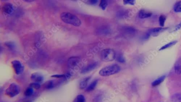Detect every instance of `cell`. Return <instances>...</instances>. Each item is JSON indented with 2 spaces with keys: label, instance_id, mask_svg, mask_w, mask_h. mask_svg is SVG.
I'll list each match as a JSON object with an SVG mask.
<instances>
[{
  "label": "cell",
  "instance_id": "1",
  "mask_svg": "<svg viewBox=\"0 0 181 102\" xmlns=\"http://www.w3.org/2000/svg\"><path fill=\"white\" fill-rule=\"evenodd\" d=\"M60 18L62 21L66 24L79 27L81 24V21L78 17L69 12H63L61 14Z\"/></svg>",
  "mask_w": 181,
  "mask_h": 102
},
{
  "label": "cell",
  "instance_id": "2",
  "mask_svg": "<svg viewBox=\"0 0 181 102\" xmlns=\"http://www.w3.org/2000/svg\"><path fill=\"white\" fill-rule=\"evenodd\" d=\"M121 68L116 64L111 65L103 68L100 70L99 74L103 76H108L114 75L120 72Z\"/></svg>",
  "mask_w": 181,
  "mask_h": 102
},
{
  "label": "cell",
  "instance_id": "3",
  "mask_svg": "<svg viewBox=\"0 0 181 102\" xmlns=\"http://www.w3.org/2000/svg\"><path fill=\"white\" fill-rule=\"evenodd\" d=\"M116 53L113 49H105L102 51L101 58L102 61L105 62H109L115 59Z\"/></svg>",
  "mask_w": 181,
  "mask_h": 102
},
{
  "label": "cell",
  "instance_id": "4",
  "mask_svg": "<svg viewBox=\"0 0 181 102\" xmlns=\"http://www.w3.org/2000/svg\"><path fill=\"white\" fill-rule=\"evenodd\" d=\"M20 92V88L16 83H13L11 84L8 88L6 89L5 94L10 97H14L19 94Z\"/></svg>",
  "mask_w": 181,
  "mask_h": 102
},
{
  "label": "cell",
  "instance_id": "5",
  "mask_svg": "<svg viewBox=\"0 0 181 102\" xmlns=\"http://www.w3.org/2000/svg\"><path fill=\"white\" fill-rule=\"evenodd\" d=\"M11 64L17 75H20L24 72V67L21 62L18 60H14L12 62Z\"/></svg>",
  "mask_w": 181,
  "mask_h": 102
},
{
  "label": "cell",
  "instance_id": "6",
  "mask_svg": "<svg viewBox=\"0 0 181 102\" xmlns=\"http://www.w3.org/2000/svg\"><path fill=\"white\" fill-rule=\"evenodd\" d=\"M31 79L34 82L40 83L44 80V77L41 74L38 73H34L32 74Z\"/></svg>",
  "mask_w": 181,
  "mask_h": 102
},
{
  "label": "cell",
  "instance_id": "7",
  "mask_svg": "<svg viewBox=\"0 0 181 102\" xmlns=\"http://www.w3.org/2000/svg\"><path fill=\"white\" fill-rule=\"evenodd\" d=\"M80 61V58L79 57H71L68 60V64L69 67L73 68L78 65Z\"/></svg>",
  "mask_w": 181,
  "mask_h": 102
},
{
  "label": "cell",
  "instance_id": "8",
  "mask_svg": "<svg viewBox=\"0 0 181 102\" xmlns=\"http://www.w3.org/2000/svg\"><path fill=\"white\" fill-rule=\"evenodd\" d=\"M99 63L97 62H96L92 63V64H89V65L85 67L83 69H82L81 73L82 74H86L91 71L93 70L96 68L97 66H98Z\"/></svg>",
  "mask_w": 181,
  "mask_h": 102
},
{
  "label": "cell",
  "instance_id": "9",
  "mask_svg": "<svg viewBox=\"0 0 181 102\" xmlns=\"http://www.w3.org/2000/svg\"><path fill=\"white\" fill-rule=\"evenodd\" d=\"M2 10L4 12L9 14H11L14 11L13 6L10 4H4L2 7Z\"/></svg>",
  "mask_w": 181,
  "mask_h": 102
},
{
  "label": "cell",
  "instance_id": "10",
  "mask_svg": "<svg viewBox=\"0 0 181 102\" xmlns=\"http://www.w3.org/2000/svg\"><path fill=\"white\" fill-rule=\"evenodd\" d=\"M152 13L151 12L146 11L143 10L140 11L138 13L139 18H142V19L149 18V17L152 16Z\"/></svg>",
  "mask_w": 181,
  "mask_h": 102
},
{
  "label": "cell",
  "instance_id": "11",
  "mask_svg": "<svg viewBox=\"0 0 181 102\" xmlns=\"http://www.w3.org/2000/svg\"><path fill=\"white\" fill-rule=\"evenodd\" d=\"M168 28H163L162 27L150 29L148 30V33H149L150 35H157L158 34L165 30Z\"/></svg>",
  "mask_w": 181,
  "mask_h": 102
},
{
  "label": "cell",
  "instance_id": "12",
  "mask_svg": "<svg viewBox=\"0 0 181 102\" xmlns=\"http://www.w3.org/2000/svg\"><path fill=\"white\" fill-rule=\"evenodd\" d=\"M174 69L176 74L179 75L181 74V58L176 62L175 64Z\"/></svg>",
  "mask_w": 181,
  "mask_h": 102
},
{
  "label": "cell",
  "instance_id": "13",
  "mask_svg": "<svg viewBox=\"0 0 181 102\" xmlns=\"http://www.w3.org/2000/svg\"><path fill=\"white\" fill-rule=\"evenodd\" d=\"M55 86V82L54 80H49L46 81L44 84V87L47 89H53Z\"/></svg>",
  "mask_w": 181,
  "mask_h": 102
},
{
  "label": "cell",
  "instance_id": "14",
  "mask_svg": "<svg viewBox=\"0 0 181 102\" xmlns=\"http://www.w3.org/2000/svg\"><path fill=\"white\" fill-rule=\"evenodd\" d=\"M91 77H88L87 78H85L80 82L79 85V87L80 89H85L87 86L88 82L90 79Z\"/></svg>",
  "mask_w": 181,
  "mask_h": 102
},
{
  "label": "cell",
  "instance_id": "15",
  "mask_svg": "<svg viewBox=\"0 0 181 102\" xmlns=\"http://www.w3.org/2000/svg\"><path fill=\"white\" fill-rule=\"evenodd\" d=\"M171 100L172 102H181V93L174 94L171 96Z\"/></svg>",
  "mask_w": 181,
  "mask_h": 102
},
{
  "label": "cell",
  "instance_id": "16",
  "mask_svg": "<svg viewBox=\"0 0 181 102\" xmlns=\"http://www.w3.org/2000/svg\"><path fill=\"white\" fill-rule=\"evenodd\" d=\"M165 76H163L160 78L158 79H157L155 80L152 83V86H155L160 84L161 83H162L164 80L165 79Z\"/></svg>",
  "mask_w": 181,
  "mask_h": 102
},
{
  "label": "cell",
  "instance_id": "17",
  "mask_svg": "<svg viewBox=\"0 0 181 102\" xmlns=\"http://www.w3.org/2000/svg\"><path fill=\"white\" fill-rule=\"evenodd\" d=\"M34 93V89L33 88L29 87L27 88L25 91L24 95L26 96L29 97L31 96Z\"/></svg>",
  "mask_w": 181,
  "mask_h": 102
},
{
  "label": "cell",
  "instance_id": "18",
  "mask_svg": "<svg viewBox=\"0 0 181 102\" xmlns=\"http://www.w3.org/2000/svg\"><path fill=\"white\" fill-rule=\"evenodd\" d=\"M97 83V80H95L92 82L91 84L89 85V86L87 88L86 91L87 92H90V91H92L95 89Z\"/></svg>",
  "mask_w": 181,
  "mask_h": 102
},
{
  "label": "cell",
  "instance_id": "19",
  "mask_svg": "<svg viewBox=\"0 0 181 102\" xmlns=\"http://www.w3.org/2000/svg\"><path fill=\"white\" fill-rule=\"evenodd\" d=\"M174 10L176 12H181V1L176 3L174 6Z\"/></svg>",
  "mask_w": 181,
  "mask_h": 102
},
{
  "label": "cell",
  "instance_id": "20",
  "mask_svg": "<svg viewBox=\"0 0 181 102\" xmlns=\"http://www.w3.org/2000/svg\"><path fill=\"white\" fill-rule=\"evenodd\" d=\"M177 41H174L168 43V44L162 46V47L160 49H159V50L160 51L163 50H164V49L168 48L171 47V46H174L175 45L176 43H177Z\"/></svg>",
  "mask_w": 181,
  "mask_h": 102
},
{
  "label": "cell",
  "instance_id": "21",
  "mask_svg": "<svg viewBox=\"0 0 181 102\" xmlns=\"http://www.w3.org/2000/svg\"><path fill=\"white\" fill-rule=\"evenodd\" d=\"M73 102H86V101L84 96L80 95L77 96Z\"/></svg>",
  "mask_w": 181,
  "mask_h": 102
},
{
  "label": "cell",
  "instance_id": "22",
  "mask_svg": "<svg viewBox=\"0 0 181 102\" xmlns=\"http://www.w3.org/2000/svg\"><path fill=\"white\" fill-rule=\"evenodd\" d=\"M5 45L10 50H13L15 48V44L13 42H7L5 43Z\"/></svg>",
  "mask_w": 181,
  "mask_h": 102
},
{
  "label": "cell",
  "instance_id": "23",
  "mask_svg": "<svg viewBox=\"0 0 181 102\" xmlns=\"http://www.w3.org/2000/svg\"><path fill=\"white\" fill-rule=\"evenodd\" d=\"M166 20V17L164 15H161L159 18V22L160 25L161 27H163L165 25V23Z\"/></svg>",
  "mask_w": 181,
  "mask_h": 102
},
{
  "label": "cell",
  "instance_id": "24",
  "mask_svg": "<svg viewBox=\"0 0 181 102\" xmlns=\"http://www.w3.org/2000/svg\"><path fill=\"white\" fill-rule=\"evenodd\" d=\"M108 6V2L105 0H102L100 1L99 6L100 8L103 10H106Z\"/></svg>",
  "mask_w": 181,
  "mask_h": 102
},
{
  "label": "cell",
  "instance_id": "25",
  "mask_svg": "<svg viewBox=\"0 0 181 102\" xmlns=\"http://www.w3.org/2000/svg\"><path fill=\"white\" fill-rule=\"evenodd\" d=\"M29 86H30V87L35 89H38L41 88V85H40V83L35 82L31 83Z\"/></svg>",
  "mask_w": 181,
  "mask_h": 102
},
{
  "label": "cell",
  "instance_id": "26",
  "mask_svg": "<svg viewBox=\"0 0 181 102\" xmlns=\"http://www.w3.org/2000/svg\"><path fill=\"white\" fill-rule=\"evenodd\" d=\"M109 29L108 28H106V27L104 28L103 27L102 28L99 29V31H100L99 32V33L102 34H105L109 32Z\"/></svg>",
  "mask_w": 181,
  "mask_h": 102
},
{
  "label": "cell",
  "instance_id": "27",
  "mask_svg": "<svg viewBox=\"0 0 181 102\" xmlns=\"http://www.w3.org/2000/svg\"><path fill=\"white\" fill-rule=\"evenodd\" d=\"M123 2L124 4H130L131 5H133L135 4V1L134 0H124Z\"/></svg>",
  "mask_w": 181,
  "mask_h": 102
},
{
  "label": "cell",
  "instance_id": "28",
  "mask_svg": "<svg viewBox=\"0 0 181 102\" xmlns=\"http://www.w3.org/2000/svg\"><path fill=\"white\" fill-rule=\"evenodd\" d=\"M52 78H64L65 79H66V75L65 74H57V75H52L51 76Z\"/></svg>",
  "mask_w": 181,
  "mask_h": 102
},
{
  "label": "cell",
  "instance_id": "29",
  "mask_svg": "<svg viewBox=\"0 0 181 102\" xmlns=\"http://www.w3.org/2000/svg\"><path fill=\"white\" fill-rule=\"evenodd\" d=\"M125 30L128 33L132 34L135 32V29L131 27H128L125 29Z\"/></svg>",
  "mask_w": 181,
  "mask_h": 102
},
{
  "label": "cell",
  "instance_id": "30",
  "mask_svg": "<svg viewBox=\"0 0 181 102\" xmlns=\"http://www.w3.org/2000/svg\"><path fill=\"white\" fill-rule=\"evenodd\" d=\"M117 61L120 63H123L125 62V59L124 57L121 55H120L117 58Z\"/></svg>",
  "mask_w": 181,
  "mask_h": 102
},
{
  "label": "cell",
  "instance_id": "31",
  "mask_svg": "<svg viewBox=\"0 0 181 102\" xmlns=\"http://www.w3.org/2000/svg\"><path fill=\"white\" fill-rule=\"evenodd\" d=\"M150 34L147 32V33L145 34L144 36L143 37V38H143V40H146L148 39V38H150Z\"/></svg>",
  "mask_w": 181,
  "mask_h": 102
},
{
  "label": "cell",
  "instance_id": "32",
  "mask_svg": "<svg viewBox=\"0 0 181 102\" xmlns=\"http://www.w3.org/2000/svg\"><path fill=\"white\" fill-rule=\"evenodd\" d=\"M89 4H91L94 5V4H96L98 2V1H97V0H92V1H89Z\"/></svg>",
  "mask_w": 181,
  "mask_h": 102
},
{
  "label": "cell",
  "instance_id": "33",
  "mask_svg": "<svg viewBox=\"0 0 181 102\" xmlns=\"http://www.w3.org/2000/svg\"><path fill=\"white\" fill-rule=\"evenodd\" d=\"M181 27V22L178 25L176 26L175 29V30H178L179 29H180Z\"/></svg>",
  "mask_w": 181,
  "mask_h": 102
},
{
  "label": "cell",
  "instance_id": "34",
  "mask_svg": "<svg viewBox=\"0 0 181 102\" xmlns=\"http://www.w3.org/2000/svg\"><path fill=\"white\" fill-rule=\"evenodd\" d=\"M26 1H27V2H31V1H33V0H32V1H30V0H28V1H26V0H25Z\"/></svg>",
  "mask_w": 181,
  "mask_h": 102
},
{
  "label": "cell",
  "instance_id": "35",
  "mask_svg": "<svg viewBox=\"0 0 181 102\" xmlns=\"http://www.w3.org/2000/svg\"><path fill=\"white\" fill-rule=\"evenodd\" d=\"M32 102V101H27V102Z\"/></svg>",
  "mask_w": 181,
  "mask_h": 102
},
{
  "label": "cell",
  "instance_id": "36",
  "mask_svg": "<svg viewBox=\"0 0 181 102\" xmlns=\"http://www.w3.org/2000/svg\"></svg>",
  "mask_w": 181,
  "mask_h": 102
}]
</instances>
